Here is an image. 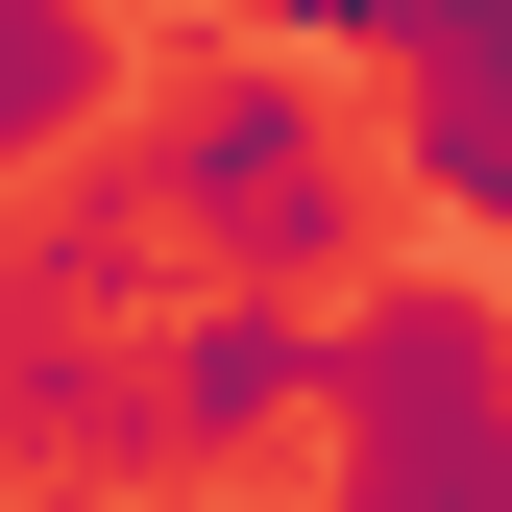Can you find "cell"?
<instances>
[{
	"label": "cell",
	"mask_w": 512,
	"mask_h": 512,
	"mask_svg": "<svg viewBox=\"0 0 512 512\" xmlns=\"http://www.w3.org/2000/svg\"><path fill=\"white\" fill-rule=\"evenodd\" d=\"M488 415H512V317H488L464 269H366L317 439H342V464H439V439H488Z\"/></svg>",
	"instance_id": "3957f363"
},
{
	"label": "cell",
	"mask_w": 512,
	"mask_h": 512,
	"mask_svg": "<svg viewBox=\"0 0 512 512\" xmlns=\"http://www.w3.org/2000/svg\"><path fill=\"white\" fill-rule=\"evenodd\" d=\"M98 98H122V25H98V0H0V147H25V171H98Z\"/></svg>",
	"instance_id": "277c9868"
},
{
	"label": "cell",
	"mask_w": 512,
	"mask_h": 512,
	"mask_svg": "<svg viewBox=\"0 0 512 512\" xmlns=\"http://www.w3.org/2000/svg\"><path fill=\"white\" fill-rule=\"evenodd\" d=\"M269 49H415V0H244Z\"/></svg>",
	"instance_id": "8992f818"
},
{
	"label": "cell",
	"mask_w": 512,
	"mask_h": 512,
	"mask_svg": "<svg viewBox=\"0 0 512 512\" xmlns=\"http://www.w3.org/2000/svg\"><path fill=\"white\" fill-rule=\"evenodd\" d=\"M342 512H512V415L439 439V464H342Z\"/></svg>",
	"instance_id": "5b68a950"
},
{
	"label": "cell",
	"mask_w": 512,
	"mask_h": 512,
	"mask_svg": "<svg viewBox=\"0 0 512 512\" xmlns=\"http://www.w3.org/2000/svg\"><path fill=\"white\" fill-rule=\"evenodd\" d=\"M171 196V244H196L220 293H366V147H342V49H220V74L147 98V147H122Z\"/></svg>",
	"instance_id": "6da1fadb"
},
{
	"label": "cell",
	"mask_w": 512,
	"mask_h": 512,
	"mask_svg": "<svg viewBox=\"0 0 512 512\" xmlns=\"http://www.w3.org/2000/svg\"><path fill=\"white\" fill-rule=\"evenodd\" d=\"M317 391H342V317H317V293H220L196 269V293L147 317V464L171 488H196V464H269Z\"/></svg>",
	"instance_id": "7a4b0ae2"
}]
</instances>
